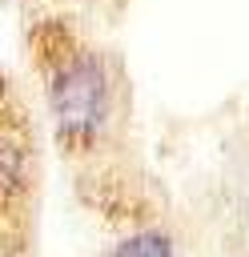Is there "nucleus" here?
<instances>
[{"mask_svg": "<svg viewBox=\"0 0 249 257\" xmlns=\"http://www.w3.org/2000/svg\"><path fill=\"white\" fill-rule=\"evenodd\" d=\"M32 185V153L20 128L0 120V213H8L12 205L24 201Z\"/></svg>", "mask_w": 249, "mask_h": 257, "instance_id": "nucleus-2", "label": "nucleus"}, {"mask_svg": "<svg viewBox=\"0 0 249 257\" xmlns=\"http://www.w3.org/2000/svg\"><path fill=\"white\" fill-rule=\"evenodd\" d=\"M44 96L64 149H96L112 120V68L100 48L60 36L44 52Z\"/></svg>", "mask_w": 249, "mask_h": 257, "instance_id": "nucleus-1", "label": "nucleus"}, {"mask_svg": "<svg viewBox=\"0 0 249 257\" xmlns=\"http://www.w3.org/2000/svg\"><path fill=\"white\" fill-rule=\"evenodd\" d=\"M112 257H177V253H173V237L165 229H137L112 249Z\"/></svg>", "mask_w": 249, "mask_h": 257, "instance_id": "nucleus-3", "label": "nucleus"}]
</instances>
